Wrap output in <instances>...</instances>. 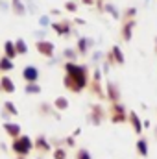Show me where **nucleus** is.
I'll return each mask as SVG.
<instances>
[{
	"instance_id": "obj_14",
	"label": "nucleus",
	"mask_w": 157,
	"mask_h": 159,
	"mask_svg": "<svg viewBox=\"0 0 157 159\" xmlns=\"http://www.w3.org/2000/svg\"><path fill=\"white\" fill-rule=\"evenodd\" d=\"M4 129H6L9 135H13V137H17V135L20 133V128H19L17 124H9V122H6V124H4Z\"/></svg>"
},
{
	"instance_id": "obj_1",
	"label": "nucleus",
	"mask_w": 157,
	"mask_h": 159,
	"mask_svg": "<svg viewBox=\"0 0 157 159\" xmlns=\"http://www.w3.org/2000/svg\"><path fill=\"white\" fill-rule=\"evenodd\" d=\"M65 72H67V76L63 80V83H65V87L72 89L74 93L81 91L87 85V67L76 65L74 61H67L65 63Z\"/></svg>"
},
{
	"instance_id": "obj_21",
	"label": "nucleus",
	"mask_w": 157,
	"mask_h": 159,
	"mask_svg": "<svg viewBox=\"0 0 157 159\" xmlns=\"http://www.w3.org/2000/svg\"><path fill=\"white\" fill-rule=\"evenodd\" d=\"M56 107H57V109H67V107H69V100L63 98V96L56 98Z\"/></svg>"
},
{
	"instance_id": "obj_5",
	"label": "nucleus",
	"mask_w": 157,
	"mask_h": 159,
	"mask_svg": "<svg viewBox=\"0 0 157 159\" xmlns=\"http://www.w3.org/2000/svg\"><path fill=\"white\" fill-rule=\"evenodd\" d=\"M11 11H13L17 17H24V15H28L26 2H24V0H11Z\"/></svg>"
},
{
	"instance_id": "obj_30",
	"label": "nucleus",
	"mask_w": 157,
	"mask_h": 159,
	"mask_svg": "<svg viewBox=\"0 0 157 159\" xmlns=\"http://www.w3.org/2000/svg\"><path fill=\"white\" fill-rule=\"evenodd\" d=\"M81 4H85V6H94L96 0H81Z\"/></svg>"
},
{
	"instance_id": "obj_27",
	"label": "nucleus",
	"mask_w": 157,
	"mask_h": 159,
	"mask_svg": "<svg viewBox=\"0 0 157 159\" xmlns=\"http://www.w3.org/2000/svg\"><path fill=\"white\" fill-rule=\"evenodd\" d=\"M137 148H139V152H141L142 156H146V143H144V141H139Z\"/></svg>"
},
{
	"instance_id": "obj_23",
	"label": "nucleus",
	"mask_w": 157,
	"mask_h": 159,
	"mask_svg": "<svg viewBox=\"0 0 157 159\" xmlns=\"http://www.w3.org/2000/svg\"><path fill=\"white\" fill-rule=\"evenodd\" d=\"M11 11V0H0V13Z\"/></svg>"
},
{
	"instance_id": "obj_12",
	"label": "nucleus",
	"mask_w": 157,
	"mask_h": 159,
	"mask_svg": "<svg viewBox=\"0 0 157 159\" xmlns=\"http://www.w3.org/2000/svg\"><path fill=\"white\" fill-rule=\"evenodd\" d=\"M0 87H2L6 93H15V83H13L11 80L7 78V76L0 78Z\"/></svg>"
},
{
	"instance_id": "obj_2",
	"label": "nucleus",
	"mask_w": 157,
	"mask_h": 159,
	"mask_svg": "<svg viewBox=\"0 0 157 159\" xmlns=\"http://www.w3.org/2000/svg\"><path fill=\"white\" fill-rule=\"evenodd\" d=\"M50 28L57 34V35H70V34H74V30H72V26H70V22L67 20V19H61V20H54L52 24H50Z\"/></svg>"
},
{
	"instance_id": "obj_22",
	"label": "nucleus",
	"mask_w": 157,
	"mask_h": 159,
	"mask_svg": "<svg viewBox=\"0 0 157 159\" xmlns=\"http://www.w3.org/2000/svg\"><path fill=\"white\" fill-rule=\"evenodd\" d=\"M107 91H109V98L111 100H118V91L113 83H107Z\"/></svg>"
},
{
	"instance_id": "obj_26",
	"label": "nucleus",
	"mask_w": 157,
	"mask_h": 159,
	"mask_svg": "<svg viewBox=\"0 0 157 159\" xmlns=\"http://www.w3.org/2000/svg\"><path fill=\"white\" fill-rule=\"evenodd\" d=\"M92 59H94V61H102V59H104V52H102V50H94V52H92Z\"/></svg>"
},
{
	"instance_id": "obj_28",
	"label": "nucleus",
	"mask_w": 157,
	"mask_h": 159,
	"mask_svg": "<svg viewBox=\"0 0 157 159\" xmlns=\"http://www.w3.org/2000/svg\"><path fill=\"white\" fill-rule=\"evenodd\" d=\"M6 109H7L9 113H13V115H17V109H15V106H13L11 102H6Z\"/></svg>"
},
{
	"instance_id": "obj_11",
	"label": "nucleus",
	"mask_w": 157,
	"mask_h": 159,
	"mask_svg": "<svg viewBox=\"0 0 157 159\" xmlns=\"http://www.w3.org/2000/svg\"><path fill=\"white\" fill-rule=\"evenodd\" d=\"M111 56H113V59L117 61L118 65H124V61H126V57H124V54H122V50H120V46H113L111 48Z\"/></svg>"
},
{
	"instance_id": "obj_24",
	"label": "nucleus",
	"mask_w": 157,
	"mask_h": 159,
	"mask_svg": "<svg viewBox=\"0 0 157 159\" xmlns=\"http://www.w3.org/2000/svg\"><path fill=\"white\" fill-rule=\"evenodd\" d=\"M65 9H67L69 13H76V11H78V4H76L74 0H69V2L65 4Z\"/></svg>"
},
{
	"instance_id": "obj_20",
	"label": "nucleus",
	"mask_w": 157,
	"mask_h": 159,
	"mask_svg": "<svg viewBox=\"0 0 157 159\" xmlns=\"http://www.w3.org/2000/svg\"><path fill=\"white\" fill-rule=\"evenodd\" d=\"M52 20H50V15H41L39 17V26L41 28H50Z\"/></svg>"
},
{
	"instance_id": "obj_7",
	"label": "nucleus",
	"mask_w": 157,
	"mask_h": 159,
	"mask_svg": "<svg viewBox=\"0 0 157 159\" xmlns=\"http://www.w3.org/2000/svg\"><path fill=\"white\" fill-rule=\"evenodd\" d=\"M91 46H94V41L89 39V37H79L78 39V44H76V48H78V54L81 56H85L87 52H89V48Z\"/></svg>"
},
{
	"instance_id": "obj_9",
	"label": "nucleus",
	"mask_w": 157,
	"mask_h": 159,
	"mask_svg": "<svg viewBox=\"0 0 157 159\" xmlns=\"http://www.w3.org/2000/svg\"><path fill=\"white\" fill-rule=\"evenodd\" d=\"M104 13H107V15H111L115 20H120L122 19V15H120V11H118V7L115 4H111V2H105L104 4Z\"/></svg>"
},
{
	"instance_id": "obj_3",
	"label": "nucleus",
	"mask_w": 157,
	"mask_h": 159,
	"mask_svg": "<svg viewBox=\"0 0 157 159\" xmlns=\"http://www.w3.org/2000/svg\"><path fill=\"white\" fill-rule=\"evenodd\" d=\"M37 52L44 57H52L54 52H56V44L48 39H43V41H37Z\"/></svg>"
},
{
	"instance_id": "obj_25",
	"label": "nucleus",
	"mask_w": 157,
	"mask_h": 159,
	"mask_svg": "<svg viewBox=\"0 0 157 159\" xmlns=\"http://www.w3.org/2000/svg\"><path fill=\"white\" fill-rule=\"evenodd\" d=\"M35 41H43L46 39V28H39V30H35Z\"/></svg>"
},
{
	"instance_id": "obj_29",
	"label": "nucleus",
	"mask_w": 157,
	"mask_h": 159,
	"mask_svg": "<svg viewBox=\"0 0 157 159\" xmlns=\"http://www.w3.org/2000/svg\"><path fill=\"white\" fill-rule=\"evenodd\" d=\"M50 15H52V17H59V15H61V9H52Z\"/></svg>"
},
{
	"instance_id": "obj_35",
	"label": "nucleus",
	"mask_w": 157,
	"mask_h": 159,
	"mask_svg": "<svg viewBox=\"0 0 157 159\" xmlns=\"http://www.w3.org/2000/svg\"><path fill=\"white\" fill-rule=\"evenodd\" d=\"M155 52H157V37H155Z\"/></svg>"
},
{
	"instance_id": "obj_15",
	"label": "nucleus",
	"mask_w": 157,
	"mask_h": 159,
	"mask_svg": "<svg viewBox=\"0 0 157 159\" xmlns=\"http://www.w3.org/2000/svg\"><path fill=\"white\" fill-rule=\"evenodd\" d=\"M15 48H17L19 54H28V44H26V41L24 39H17L15 41Z\"/></svg>"
},
{
	"instance_id": "obj_6",
	"label": "nucleus",
	"mask_w": 157,
	"mask_h": 159,
	"mask_svg": "<svg viewBox=\"0 0 157 159\" xmlns=\"http://www.w3.org/2000/svg\"><path fill=\"white\" fill-rule=\"evenodd\" d=\"M22 78L26 80L28 83H30V81H37V78H39V69L34 67V65L24 67V70H22Z\"/></svg>"
},
{
	"instance_id": "obj_17",
	"label": "nucleus",
	"mask_w": 157,
	"mask_h": 159,
	"mask_svg": "<svg viewBox=\"0 0 157 159\" xmlns=\"http://www.w3.org/2000/svg\"><path fill=\"white\" fill-rule=\"evenodd\" d=\"M63 57L69 59V61H74L78 57V50H72V48H65L63 50Z\"/></svg>"
},
{
	"instance_id": "obj_16",
	"label": "nucleus",
	"mask_w": 157,
	"mask_h": 159,
	"mask_svg": "<svg viewBox=\"0 0 157 159\" xmlns=\"http://www.w3.org/2000/svg\"><path fill=\"white\" fill-rule=\"evenodd\" d=\"M26 93L28 94H37V93H41V87L37 81H30L28 85H26Z\"/></svg>"
},
{
	"instance_id": "obj_19",
	"label": "nucleus",
	"mask_w": 157,
	"mask_h": 159,
	"mask_svg": "<svg viewBox=\"0 0 157 159\" xmlns=\"http://www.w3.org/2000/svg\"><path fill=\"white\" fill-rule=\"evenodd\" d=\"M135 17H137V7H133V6L126 7V11H124V20H128V19H135Z\"/></svg>"
},
{
	"instance_id": "obj_8",
	"label": "nucleus",
	"mask_w": 157,
	"mask_h": 159,
	"mask_svg": "<svg viewBox=\"0 0 157 159\" xmlns=\"http://www.w3.org/2000/svg\"><path fill=\"white\" fill-rule=\"evenodd\" d=\"M13 148H15V152H19V154H26V152L32 148V143H30V139H28V137H22V139L15 141Z\"/></svg>"
},
{
	"instance_id": "obj_4",
	"label": "nucleus",
	"mask_w": 157,
	"mask_h": 159,
	"mask_svg": "<svg viewBox=\"0 0 157 159\" xmlns=\"http://www.w3.org/2000/svg\"><path fill=\"white\" fill-rule=\"evenodd\" d=\"M135 26H137V19H128V20H124V24H122V39L126 41V43L131 41Z\"/></svg>"
},
{
	"instance_id": "obj_34",
	"label": "nucleus",
	"mask_w": 157,
	"mask_h": 159,
	"mask_svg": "<svg viewBox=\"0 0 157 159\" xmlns=\"http://www.w3.org/2000/svg\"><path fill=\"white\" fill-rule=\"evenodd\" d=\"M150 4V0H144V6H148Z\"/></svg>"
},
{
	"instance_id": "obj_10",
	"label": "nucleus",
	"mask_w": 157,
	"mask_h": 159,
	"mask_svg": "<svg viewBox=\"0 0 157 159\" xmlns=\"http://www.w3.org/2000/svg\"><path fill=\"white\" fill-rule=\"evenodd\" d=\"M4 54H6L9 59H15V57L19 56V52H17V48H15V41H6V43H4Z\"/></svg>"
},
{
	"instance_id": "obj_36",
	"label": "nucleus",
	"mask_w": 157,
	"mask_h": 159,
	"mask_svg": "<svg viewBox=\"0 0 157 159\" xmlns=\"http://www.w3.org/2000/svg\"><path fill=\"white\" fill-rule=\"evenodd\" d=\"M24 2H28V0H24Z\"/></svg>"
},
{
	"instance_id": "obj_32",
	"label": "nucleus",
	"mask_w": 157,
	"mask_h": 159,
	"mask_svg": "<svg viewBox=\"0 0 157 159\" xmlns=\"http://www.w3.org/2000/svg\"><path fill=\"white\" fill-rule=\"evenodd\" d=\"M79 159H89V156H87V152H81V154H79Z\"/></svg>"
},
{
	"instance_id": "obj_13",
	"label": "nucleus",
	"mask_w": 157,
	"mask_h": 159,
	"mask_svg": "<svg viewBox=\"0 0 157 159\" xmlns=\"http://www.w3.org/2000/svg\"><path fill=\"white\" fill-rule=\"evenodd\" d=\"M15 67V63H13V59H9L7 56H4V57H0V70L2 72H7V70H11Z\"/></svg>"
},
{
	"instance_id": "obj_33",
	"label": "nucleus",
	"mask_w": 157,
	"mask_h": 159,
	"mask_svg": "<svg viewBox=\"0 0 157 159\" xmlns=\"http://www.w3.org/2000/svg\"><path fill=\"white\" fill-rule=\"evenodd\" d=\"M74 22H76V24H81V26H83V24H85V20H83V19H76V20H74Z\"/></svg>"
},
{
	"instance_id": "obj_18",
	"label": "nucleus",
	"mask_w": 157,
	"mask_h": 159,
	"mask_svg": "<svg viewBox=\"0 0 157 159\" xmlns=\"http://www.w3.org/2000/svg\"><path fill=\"white\" fill-rule=\"evenodd\" d=\"M129 119H131V124H133V128H135V131H137V133H141V129H142V126H141V120H139V117H137L135 113H129Z\"/></svg>"
},
{
	"instance_id": "obj_31",
	"label": "nucleus",
	"mask_w": 157,
	"mask_h": 159,
	"mask_svg": "<svg viewBox=\"0 0 157 159\" xmlns=\"http://www.w3.org/2000/svg\"><path fill=\"white\" fill-rule=\"evenodd\" d=\"M56 157H57V159H63V157H65V154H63V150H59V152L56 154Z\"/></svg>"
}]
</instances>
